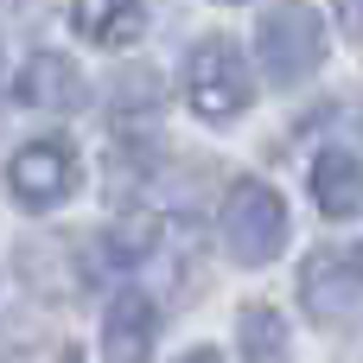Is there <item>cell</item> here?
Segmentation results:
<instances>
[{
  "label": "cell",
  "instance_id": "obj_4",
  "mask_svg": "<svg viewBox=\"0 0 363 363\" xmlns=\"http://www.w3.org/2000/svg\"><path fill=\"white\" fill-rule=\"evenodd\" d=\"M223 242H230V255L242 268L274 262L281 242H287V204H281V191H268L262 179L230 185V198H223Z\"/></svg>",
  "mask_w": 363,
  "mask_h": 363
},
{
  "label": "cell",
  "instance_id": "obj_12",
  "mask_svg": "<svg viewBox=\"0 0 363 363\" xmlns=\"http://www.w3.org/2000/svg\"><path fill=\"white\" fill-rule=\"evenodd\" d=\"M338 19H345V32L363 38V0H338Z\"/></svg>",
  "mask_w": 363,
  "mask_h": 363
},
{
  "label": "cell",
  "instance_id": "obj_2",
  "mask_svg": "<svg viewBox=\"0 0 363 363\" xmlns=\"http://www.w3.org/2000/svg\"><path fill=\"white\" fill-rule=\"evenodd\" d=\"M300 300L325 332H351L363 325V249L357 242H332L319 255H306L300 268Z\"/></svg>",
  "mask_w": 363,
  "mask_h": 363
},
{
  "label": "cell",
  "instance_id": "obj_1",
  "mask_svg": "<svg viewBox=\"0 0 363 363\" xmlns=\"http://www.w3.org/2000/svg\"><path fill=\"white\" fill-rule=\"evenodd\" d=\"M255 51H262L268 83L294 89V83H306V77L325 64V19H319L306 0H281V6L262 13V26H255Z\"/></svg>",
  "mask_w": 363,
  "mask_h": 363
},
{
  "label": "cell",
  "instance_id": "obj_13",
  "mask_svg": "<svg viewBox=\"0 0 363 363\" xmlns=\"http://www.w3.org/2000/svg\"><path fill=\"white\" fill-rule=\"evenodd\" d=\"M179 363H223V357H217V351L204 345V351H191V357H179Z\"/></svg>",
  "mask_w": 363,
  "mask_h": 363
},
{
  "label": "cell",
  "instance_id": "obj_10",
  "mask_svg": "<svg viewBox=\"0 0 363 363\" xmlns=\"http://www.w3.org/2000/svg\"><path fill=\"white\" fill-rule=\"evenodd\" d=\"M236 338H242V363H294L287 319H281L274 306H242V319H236Z\"/></svg>",
  "mask_w": 363,
  "mask_h": 363
},
{
  "label": "cell",
  "instance_id": "obj_5",
  "mask_svg": "<svg viewBox=\"0 0 363 363\" xmlns=\"http://www.w3.org/2000/svg\"><path fill=\"white\" fill-rule=\"evenodd\" d=\"M6 185H13V204L57 211L77 191V153H70V140H26L13 153V166H6Z\"/></svg>",
  "mask_w": 363,
  "mask_h": 363
},
{
  "label": "cell",
  "instance_id": "obj_9",
  "mask_svg": "<svg viewBox=\"0 0 363 363\" xmlns=\"http://www.w3.org/2000/svg\"><path fill=\"white\" fill-rule=\"evenodd\" d=\"M313 198H319V211L338 217V223L363 211V166L345 153V147H332V153L313 160Z\"/></svg>",
  "mask_w": 363,
  "mask_h": 363
},
{
  "label": "cell",
  "instance_id": "obj_8",
  "mask_svg": "<svg viewBox=\"0 0 363 363\" xmlns=\"http://www.w3.org/2000/svg\"><path fill=\"white\" fill-rule=\"evenodd\" d=\"M70 26H77L89 45L121 51V45H134V38L147 32V6H140V0H70Z\"/></svg>",
  "mask_w": 363,
  "mask_h": 363
},
{
  "label": "cell",
  "instance_id": "obj_3",
  "mask_svg": "<svg viewBox=\"0 0 363 363\" xmlns=\"http://www.w3.org/2000/svg\"><path fill=\"white\" fill-rule=\"evenodd\" d=\"M185 102L204 115V121H230L255 102V77L242 64V51L230 38H204L191 45V64H185Z\"/></svg>",
  "mask_w": 363,
  "mask_h": 363
},
{
  "label": "cell",
  "instance_id": "obj_6",
  "mask_svg": "<svg viewBox=\"0 0 363 363\" xmlns=\"http://www.w3.org/2000/svg\"><path fill=\"white\" fill-rule=\"evenodd\" d=\"M26 108H45V115H64V108H77L83 102V77H77V64L64 57V51H32L26 57V70H19V89H13Z\"/></svg>",
  "mask_w": 363,
  "mask_h": 363
},
{
  "label": "cell",
  "instance_id": "obj_7",
  "mask_svg": "<svg viewBox=\"0 0 363 363\" xmlns=\"http://www.w3.org/2000/svg\"><path fill=\"white\" fill-rule=\"evenodd\" d=\"M153 338H160V313L147 294H115V306L102 313V345L115 363H147L153 357Z\"/></svg>",
  "mask_w": 363,
  "mask_h": 363
},
{
  "label": "cell",
  "instance_id": "obj_11",
  "mask_svg": "<svg viewBox=\"0 0 363 363\" xmlns=\"http://www.w3.org/2000/svg\"><path fill=\"white\" fill-rule=\"evenodd\" d=\"M153 108H160V70H147V64L121 70V77H115V121H128V115H153Z\"/></svg>",
  "mask_w": 363,
  "mask_h": 363
}]
</instances>
